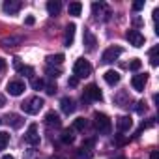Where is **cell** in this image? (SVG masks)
<instances>
[{"mask_svg": "<svg viewBox=\"0 0 159 159\" xmlns=\"http://www.w3.org/2000/svg\"><path fill=\"white\" fill-rule=\"evenodd\" d=\"M8 142H10V133L0 131V150H4L8 146Z\"/></svg>", "mask_w": 159, "mask_h": 159, "instance_id": "26", "label": "cell"}, {"mask_svg": "<svg viewBox=\"0 0 159 159\" xmlns=\"http://www.w3.org/2000/svg\"><path fill=\"white\" fill-rule=\"evenodd\" d=\"M103 79H105V83L107 84H111V86H114V84H118L120 83V73L118 71H114V69H109V71H105V75H103Z\"/></svg>", "mask_w": 159, "mask_h": 159, "instance_id": "12", "label": "cell"}, {"mask_svg": "<svg viewBox=\"0 0 159 159\" xmlns=\"http://www.w3.org/2000/svg\"><path fill=\"white\" fill-rule=\"evenodd\" d=\"M77 157H79V159H90V157H92V153H90V152H83V150H81V152H77Z\"/></svg>", "mask_w": 159, "mask_h": 159, "instance_id": "31", "label": "cell"}, {"mask_svg": "<svg viewBox=\"0 0 159 159\" xmlns=\"http://www.w3.org/2000/svg\"><path fill=\"white\" fill-rule=\"evenodd\" d=\"M4 105H6V98L0 94V107H4Z\"/></svg>", "mask_w": 159, "mask_h": 159, "instance_id": "36", "label": "cell"}, {"mask_svg": "<svg viewBox=\"0 0 159 159\" xmlns=\"http://www.w3.org/2000/svg\"><path fill=\"white\" fill-rule=\"evenodd\" d=\"M25 88H26V86H25V83H23V81H10V83H8V86H6L8 94H10V96H15V98H17V96H21V94L25 92Z\"/></svg>", "mask_w": 159, "mask_h": 159, "instance_id": "9", "label": "cell"}, {"mask_svg": "<svg viewBox=\"0 0 159 159\" xmlns=\"http://www.w3.org/2000/svg\"><path fill=\"white\" fill-rule=\"evenodd\" d=\"M2 159H13L11 155H2Z\"/></svg>", "mask_w": 159, "mask_h": 159, "instance_id": "38", "label": "cell"}, {"mask_svg": "<svg viewBox=\"0 0 159 159\" xmlns=\"http://www.w3.org/2000/svg\"><path fill=\"white\" fill-rule=\"evenodd\" d=\"M125 38H127V41H129L133 47H142V45H144V36H142L139 30H127V32H125Z\"/></svg>", "mask_w": 159, "mask_h": 159, "instance_id": "8", "label": "cell"}, {"mask_svg": "<svg viewBox=\"0 0 159 159\" xmlns=\"http://www.w3.org/2000/svg\"><path fill=\"white\" fill-rule=\"evenodd\" d=\"M73 75L77 77V79H84V77H90L92 75V66H90V62L88 60H77L75 62V66H73Z\"/></svg>", "mask_w": 159, "mask_h": 159, "instance_id": "3", "label": "cell"}, {"mask_svg": "<svg viewBox=\"0 0 159 159\" xmlns=\"http://www.w3.org/2000/svg\"><path fill=\"white\" fill-rule=\"evenodd\" d=\"M146 83H148V73H139V75H133V79H131V86L137 92H144Z\"/></svg>", "mask_w": 159, "mask_h": 159, "instance_id": "7", "label": "cell"}, {"mask_svg": "<svg viewBox=\"0 0 159 159\" xmlns=\"http://www.w3.org/2000/svg\"><path fill=\"white\" fill-rule=\"evenodd\" d=\"M67 11H69V15L79 17V15H81V11H83V4L81 2H71L69 8H67Z\"/></svg>", "mask_w": 159, "mask_h": 159, "instance_id": "21", "label": "cell"}, {"mask_svg": "<svg viewBox=\"0 0 159 159\" xmlns=\"http://www.w3.org/2000/svg\"><path fill=\"white\" fill-rule=\"evenodd\" d=\"M73 140H75V137H73V131L66 129V131L62 133V142H64V144H71Z\"/></svg>", "mask_w": 159, "mask_h": 159, "instance_id": "25", "label": "cell"}, {"mask_svg": "<svg viewBox=\"0 0 159 159\" xmlns=\"http://www.w3.org/2000/svg\"><path fill=\"white\" fill-rule=\"evenodd\" d=\"M43 99L39 98V96H34V98H28V99H25L23 103H21V109H23V112L25 114H38L41 109H43Z\"/></svg>", "mask_w": 159, "mask_h": 159, "instance_id": "1", "label": "cell"}, {"mask_svg": "<svg viewBox=\"0 0 159 159\" xmlns=\"http://www.w3.org/2000/svg\"><path fill=\"white\" fill-rule=\"evenodd\" d=\"M4 67H6V60L0 58V71H4Z\"/></svg>", "mask_w": 159, "mask_h": 159, "instance_id": "35", "label": "cell"}, {"mask_svg": "<svg viewBox=\"0 0 159 159\" xmlns=\"http://www.w3.org/2000/svg\"><path fill=\"white\" fill-rule=\"evenodd\" d=\"M142 8H144V0H139V2L133 4V11H140Z\"/></svg>", "mask_w": 159, "mask_h": 159, "instance_id": "32", "label": "cell"}, {"mask_svg": "<svg viewBox=\"0 0 159 159\" xmlns=\"http://www.w3.org/2000/svg\"><path fill=\"white\" fill-rule=\"evenodd\" d=\"M25 142L30 144V146H38L39 144V133H38V125L36 124L28 125V129L25 133Z\"/></svg>", "mask_w": 159, "mask_h": 159, "instance_id": "6", "label": "cell"}, {"mask_svg": "<svg viewBox=\"0 0 159 159\" xmlns=\"http://www.w3.org/2000/svg\"><path fill=\"white\" fill-rule=\"evenodd\" d=\"M122 52H124V51H122V47L112 45V47H109V49H105V51H103V54H101V62H103V64H111V62L118 60V56H120Z\"/></svg>", "mask_w": 159, "mask_h": 159, "instance_id": "4", "label": "cell"}, {"mask_svg": "<svg viewBox=\"0 0 159 159\" xmlns=\"http://www.w3.org/2000/svg\"><path fill=\"white\" fill-rule=\"evenodd\" d=\"M43 88H45V92H47L49 96H52V94H56V84H54V83H49V84H45Z\"/></svg>", "mask_w": 159, "mask_h": 159, "instance_id": "30", "label": "cell"}, {"mask_svg": "<svg viewBox=\"0 0 159 159\" xmlns=\"http://www.w3.org/2000/svg\"><path fill=\"white\" fill-rule=\"evenodd\" d=\"M75 30H77L75 25H67V26H66V34H64V43H66V47H71V45H73Z\"/></svg>", "mask_w": 159, "mask_h": 159, "instance_id": "14", "label": "cell"}, {"mask_svg": "<svg viewBox=\"0 0 159 159\" xmlns=\"http://www.w3.org/2000/svg\"><path fill=\"white\" fill-rule=\"evenodd\" d=\"M157 52H159V47H153L152 51H150V64L155 67V66H159V56H157Z\"/></svg>", "mask_w": 159, "mask_h": 159, "instance_id": "23", "label": "cell"}, {"mask_svg": "<svg viewBox=\"0 0 159 159\" xmlns=\"http://www.w3.org/2000/svg\"><path fill=\"white\" fill-rule=\"evenodd\" d=\"M6 122L13 127V129H19L23 124H25V120H23V116H19V114H13V112H10L8 116H6Z\"/></svg>", "mask_w": 159, "mask_h": 159, "instance_id": "17", "label": "cell"}, {"mask_svg": "<svg viewBox=\"0 0 159 159\" xmlns=\"http://www.w3.org/2000/svg\"><path fill=\"white\" fill-rule=\"evenodd\" d=\"M25 23H26V25H28V26H32V25H34V23H36V19H34V17H32V15H28V17H26V19H25Z\"/></svg>", "mask_w": 159, "mask_h": 159, "instance_id": "33", "label": "cell"}, {"mask_svg": "<svg viewBox=\"0 0 159 159\" xmlns=\"http://www.w3.org/2000/svg\"><path fill=\"white\" fill-rule=\"evenodd\" d=\"M77 83H79V79H77V77H71L69 81H67V84H69V86H77Z\"/></svg>", "mask_w": 159, "mask_h": 159, "instance_id": "34", "label": "cell"}, {"mask_svg": "<svg viewBox=\"0 0 159 159\" xmlns=\"http://www.w3.org/2000/svg\"><path fill=\"white\" fill-rule=\"evenodd\" d=\"M92 11H94V15H96L98 19L101 17L103 21H107V19H109V15H111V10H109L105 4H101V2H99V4H98V2H94V4H92Z\"/></svg>", "mask_w": 159, "mask_h": 159, "instance_id": "10", "label": "cell"}, {"mask_svg": "<svg viewBox=\"0 0 159 159\" xmlns=\"http://www.w3.org/2000/svg\"><path fill=\"white\" fill-rule=\"evenodd\" d=\"M45 73H47L51 79H56V77H60V69H58V67H52V66H47Z\"/></svg>", "mask_w": 159, "mask_h": 159, "instance_id": "28", "label": "cell"}, {"mask_svg": "<svg viewBox=\"0 0 159 159\" xmlns=\"http://www.w3.org/2000/svg\"><path fill=\"white\" fill-rule=\"evenodd\" d=\"M83 41H84V45H86V51H94V49H96V45H98V39H96V36H94L90 30H84Z\"/></svg>", "mask_w": 159, "mask_h": 159, "instance_id": "13", "label": "cell"}, {"mask_svg": "<svg viewBox=\"0 0 159 159\" xmlns=\"http://www.w3.org/2000/svg\"><path fill=\"white\" fill-rule=\"evenodd\" d=\"M94 122H96V127L99 133L103 135H109L111 129H112V124H111V118L103 112H94Z\"/></svg>", "mask_w": 159, "mask_h": 159, "instance_id": "2", "label": "cell"}, {"mask_svg": "<svg viewBox=\"0 0 159 159\" xmlns=\"http://www.w3.org/2000/svg\"><path fill=\"white\" fill-rule=\"evenodd\" d=\"M13 67H15V71H19L21 75H34V69L30 67V66H23L21 64V58H13Z\"/></svg>", "mask_w": 159, "mask_h": 159, "instance_id": "15", "label": "cell"}, {"mask_svg": "<svg viewBox=\"0 0 159 159\" xmlns=\"http://www.w3.org/2000/svg\"><path fill=\"white\" fill-rule=\"evenodd\" d=\"M86 125H88L86 118H77V120L73 122V129H77V131H84V129H86Z\"/></svg>", "mask_w": 159, "mask_h": 159, "instance_id": "22", "label": "cell"}, {"mask_svg": "<svg viewBox=\"0 0 159 159\" xmlns=\"http://www.w3.org/2000/svg\"><path fill=\"white\" fill-rule=\"evenodd\" d=\"M150 159H159V153H157V152H152V153H150Z\"/></svg>", "mask_w": 159, "mask_h": 159, "instance_id": "37", "label": "cell"}, {"mask_svg": "<svg viewBox=\"0 0 159 159\" xmlns=\"http://www.w3.org/2000/svg\"><path fill=\"white\" fill-rule=\"evenodd\" d=\"M131 125H133V120H131L129 116H120V118L116 120V127H118V131H129Z\"/></svg>", "mask_w": 159, "mask_h": 159, "instance_id": "18", "label": "cell"}, {"mask_svg": "<svg viewBox=\"0 0 159 159\" xmlns=\"http://www.w3.org/2000/svg\"><path fill=\"white\" fill-rule=\"evenodd\" d=\"M0 124H2V120H0Z\"/></svg>", "mask_w": 159, "mask_h": 159, "instance_id": "39", "label": "cell"}, {"mask_svg": "<svg viewBox=\"0 0 159 159\" xmlns=\"http://www.w3.org/2000/svg\"><path fill=\"white\" fill-rule=\"evenodd\" d=\"M140 66H142V62H140L139 58H133V60L129 62V69H133V71H139Z\"/></svg>", "mask_w": 159, "mask_h": 159, "instance_id": "29", "label": "cell"}, {"mask_svg": "<svg viewBox=\"0 0 159 159\" xmlns=\"http://www.w3.org/2000/svg\"><path fill=\"white\" fill-rule=\"evenodd\" d=\"M45 124H47V125H51V127H52V125H54V127H60V125H62L60 116H58L54 111H51V112H47V114H45Z\"/></svg>", "mask_w": 159, "mask_h": 159, "instance_id": "19", "label": "cell"}, {"mask_svg": "<svg viewBox=\"0 0 159 159\" xmlns=\"http://www.w3.org/2000/svg\"><path fill=\"white\" fill-rule=\"evenodd\" d=\"M60 109H62L64 114H71L75 111V101L71 98H62L60 99Z\"/></svg>", "mask_w": 159, "mask_h": 159, "instance_id": "16", "label": "cell"}, {"mask_svg": "<svg viewBox=\"0 0 159 159\" xmlns=\"http://www.w3.org/2000/svg\"><path fill=\"white\" fill-rule=\"evenodd\" d=\"M30 84H32V88H34V90H41V88L45 86L43 79H38V77H34V79H32V81H30Z\"/></svg>", "mask_w": 159, "mask_h": 159, "instance_id": "27", "label": "cell"}, {"mask_svg": "<svg viewBox=\"0 0 159 159\" xmlns=\"http://www.w3.org/2000/svg\"><path fill=\"white\" fill-rule=\"evenodd\" d=\"M101 101L103 99V94H101V90L96 86V84H88L86 88H84V94H83V101Z\"/></svg>", "mask_w": 159, "mask_h": 159, "instance_id": "5", "label": "cell"}, {"mask_svg": "<svg viewBox=\"0 0 159 159\" xmlns=\"http://www.w3.org/2000/svg\"><path fill=\"white\" fill-rule=\"evenodd\" d=\"M47 62H49V66H52V64L60 66L64 62V54H51V56H47Z\"/></svg>", "mask_w": 159, "mask_h": 159, "instance_id": "24", "label": "cell"}, {"mask_svg": "<svg viewBox=\"0 0 159 159\" xmlns=\"http://www.w3.org/2000/svg\"><path fill=\"white\" fill-rule=\"evenodd\" d=\"M60 10H62V4L58 2V0H49V2H47V11H49V15H58Z\"/></svg>", "mask_w": 159, "mask_h": 159, "instance_id": "20", "label": "cell"}, {"mask_svg": "<svg viewBox=\"0 0 159 159\" xmlns=\"http://www.w3.org/2000/svg\"><path fill=\"white\" fill-rule=\"evenodd\" d=\"M21 8H23V2H19V0H6V2L2 4V10H4L6 13H10V15L17 13Z\"/></svg>", "mask_w": 159, "mask_h": 159, "instance_id": "11", "label": "cell"}]
</instances>
